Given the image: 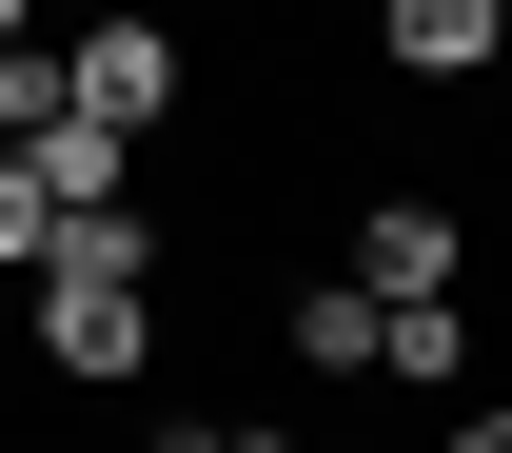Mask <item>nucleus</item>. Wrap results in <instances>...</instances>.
Returning <instances> with one entry per match:
<instances>
[{
    "mask_svg": "<svg viewBox=\"0 0 512 453\" xmlns=\"http://www.w3.org/2000/svg\"><path fill=\"white\" fill-rule=\"evenodd\" d=\"M40 237H60V197H40V178H20V158H0V276L40 257Z\"/></svg>",
    "mask_w": 512,
    "mask_h": 453,
    "instance_id": "0eeeda50",
    "label": "nucleus"
},
{
    "mask_svg": "<svg viewBox=\"0 0 512 453\" xmlns=\"http://www.w3.org/2000/svg\"><path fill=\"white\" fill-rule=\"evenodd\" d=\"M493 40H512V0H375L394 79H493Z\"/></svg>",
    "mask_w": 512,
    "mask_h": 453,
    "instance_id": "7ed1b4c3",
    "label": "nucleus"
},
{
    "mask_svg": "<svg viewBox=\"0 0 512 453\" xmlns=\"http://www.w3.org/2000/svg\"><path fill=\"white\" fill-rule=\"evenodd\" d=\"M453 453H512V414H453Z\"/></svg>",
    "mask_w": 512,
    "mask_h": 453,
    "instance_id": "1a4fd4ad",
    "label": "nucleus"
},
{
    "mask_svg": "<svg viewBox=\"0 0 512 453\" xmlns=\"http://www.w3.org/2000/svg\"><path fill=\"white\" fill-rule=\"evenodd\" d=\"M375 375H414V394H473V316H453V296H375Z\"/></svg>",
    "mask_w": 512,
    "mask_h": 453,
    "instance_id": "20e7f679",
    "label": "nucleus"
},
{
    "mask_svg": "<svg viewBox=\"0 0 512 453\" xmlns=\"http://www.w3.org/2000/svg\"><path fill=\"white\" fill-rule=\"evenodd\" d=\"M178 79H197L178 40L99 0V20H79V40H60V119H99V138H158V119H178Z\"/></svg>",
    "mask_w": 512,
    "mask_h": 453,
    "instance_id": "f257e3e1",
    "label": "nucleus"
},
{
    "mask_svg": "<svg viewBox=\"0 0 512 453\" xmlns=\"http://www.w3.org/2000/svg\"><path fill=\"white\" fill-rule=\"evenodd\" d=\"M276 453H355V434H276Z\"/></svg>",
    "mask_w": 512,
    "mask_h": 453,
    "instance_id": "9b49d317",
    "label": "nucleus"
},
{
    "mask_svg": "<svg viewBox=\"0 0 512 453\" xmlns=\"http://www.w3.org/2000/svg\"><path fill=\"white\" fill-rule=\"evenodd\" d=\"M20 119H60V20H40V40H0V138Z\"/></svg>",
    "mask_w": 512,
    "mask_h": 453,
    "instance_id": "423d86ee",
    "label": "nucleus"
},
{
    "mask_svg": "<svg viewBox=\"0 0 512 453\" xmlns=\"http://www.w3.org/2000/svg\"><path fill=\"white\" fill-rule=\"evenodd\" d=\"M40 20H60V0H0V40H40Z\"/></svg>",
    "mask_w": 512,
    "mask_h": 453,
    "instance_id": "9d476101",
    "label": "nucleus"
},
{
    "mask_svg": "<svg viewBox=\"0 0 512 453\" xmlns=\"http://www.w3.org/2000/svg\"><path fill=\"white\" fill-rule=\"evenodd\" d=\"M296 355H316V375H375V296L316 276V296H296Z\"/></svg>",
    "mask_w": 512,
    "mask_h": 453,
    "instance_id": "39448f33",
    "label": "nucleus"
},
{
    "mask_svg": "<svg viewBox=\"0 0 512 453\" xmlns=\"http://www.w3.org/2000/svg\"><path fill=\"white\" fill-rule=\"evenodd\" d=\"M158 453H256V434H237V414H158Z\"/></svg>",
    "mask_w": 512,
    "mask_h": 453,
    "instance_id": "6e6552de",
    "label": "nucleus"
},
{
    "mask_svg": "<svg viewBox=\"0 0 512 453\" xmlns=\"http://www.w3.org/2000/svg\"><path fill=\"white\" fill-rule=\"evenodd\" d=\"M453 276H473V217H453V197H355V296H453Z\"/></svg>",
    "mask_w": 512,
    "mask_h": 453,
    "instance_id": "f03ea898",
    "label": "nucleus"
}]
</instances>
